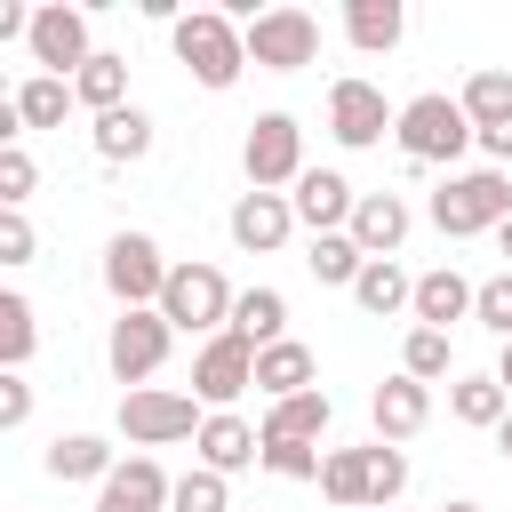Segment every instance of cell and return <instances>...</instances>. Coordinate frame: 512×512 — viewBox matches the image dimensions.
<instances>
[{
	"instance_id": "cell-15",
	"label": "cell",
	"mask_w": 512,
	"mask_h": 512,
	"mask_svg": "<svg viewBox=\"0 0 512 512\" xmlns=\"http://www.w3.org/2000/svg\"><path fill=\"white\" fill-rule=\"evenodd\" d=\"M368 416H376V440H416V432L432 424V384L384 376V384L368 392Z\"/></svg>"
},
{
	"instance_id": "cell-38",
	"label": "cell",
	"mask_w": 512,
	"mask_h": 512,
	"mask_svg": "<svg viewBox=\"0 0 512 512\" xmlns=\"http://www.w3.org/2000/svg\"><path fill=\"white\" fill-rule=\"evenodd\" d=\"M472 320H480L496 344H512V264H504L496 280H480V296H472Z\"/></svg>"
},
{
	"instance_id": "cell-39",
	"label": "cell",
	"mask_w": 512,
	"mask_h": 512,
	"mask_svg": "<svg viewBox=\"0 0 512 512\" xmlns=\"http://www.w3.org/2000/svg\"><path fill=\"white\" fill-rule=\"evenodd\" d=\"M32 184H40L32 152H24V144H0V208H24V200H32Z\"/></svg>"
},
{
	"instance_id": "cell-25",
	"label": "cell",
	"mask_w": 512,
	"mask_h": 512,
	"mask_svg": "<svg viewBox=\"0 0 512 512\" xmlns=\"http://www.w3.org/2000/svg\"><path fill=\"white\" fill-rule=\"evenodd\" d=\"M328 416H336V400H328V392L312 384V392H296V400H272L256 432H264V440H312V448H320V432H328Z\"/></svg>"
},
{
	"instance_id": "cell-1",
	"label": "cell",
	"mask_w": 512,
	"mask_h": 512,
	"mask_svg": "<svg viewBox=\"0 0 512 512\" xmlns=\"http://www.w3.org/2000/svg\"><path fill=\"white\" fill-rule=\"evenodd\" d=\"M168 40H176V64H184L208 96H224V88L248 72V32H240L232 8H192V16L168 24Z\"/></svg>"
},
{
	"instance_id": "cell-14",
	"label": "cell",
	"mask_w": 512,
	"mask_h": 512,
	"mask_svg": "<svg viewBox=\"0 0 512 512\" xmlns=\"http://www.w3.org/2000/svg\"><path fill=\"white\" fill-rule=\"evenodd\" d=\"M288 208H296V224H312V232H344L352 208H360V192H352L336 168H304L296 192H288Z\"/></svg>"
},
{
	"instance_id": "cell-44",
	"label": "cell",
	"mask_w": 512,
	"mask_h": 512,
	"mask_svg": "<svg viewBox=\"0 0 512 512\" xmlns=\"http://www.w3.org/2000/svg\"><path fill=\"white\" fill-rule=\"evenodd\" d=\"M496 456H504V464H512V416H504V424H496Z\"/></svg>"
},
{
	"instance_id": "cell-24",
	"label": "cell",
	"mask_w": 512,
	"mask_h": 512,
	"mask_svg": "<svg viewBox=\"0 0 512 512\" xmlns=\"http://www.w3.org/2000/svg\"><path fill=\"white\" fill-rule=\"evenodd\" d=\"M352 304L368 320H392V312H416V280L392 264V256H368V272L352 280Z\"/></svg>"
},
{
	"instance_id": "cell-42",
	"label": "cell",
	"mask_w": 512,
	"mask_h": 512,
	"mask_svg": "<svg viewBox=\"0 0 512 512\" xmlns=\"http://www.w3.org/2000/svg\"><path fill=\"white\" fill-rule=\"evenodd\" d=\"M480 152H488V168H504L512 160V120L504 128H480Z\"/></svg>"
},
{
	"instance_id": "cell-40",
	"label": "cell",
	"mask_w": 512,
	"mask_h": 512,
	"mask_svg": "<svg viewBox=\"0 0 512 512\" xmlns=\"http://www.w3.org/2000/svg\"><path fill=\"white\" fill-rule=\"evenodd\" d=\"M32 248H40L32 240V216L24 208H0V264H32Z\"/></svg>"
},
{
	"instance_id": "cell-26",
	"label": "cell",
	"mask_w": 512,
	"mask_h": 512,
	"mask_svg": "<svg viewBox=\"0 0 512 512\" xmlns=\"http://www.w3.org/2000/svg\"><path fill=\"white\" fill-rule=\"evenodd\" d=\"M448 416L472 424V432H496V424L512 416V392H504L496 376H448Z\"/></svg>"
},
{
	"instance_id": "cell-32",
	"label": "cell",
	"mask_w": 512,
	"mask_h": 512,
	"mask_svg": "<svg viewBox=\"0 0 512 512\" xmlns=\"http://www.w3.org/2000/svg\"><path fill=\"white\" fill-rule=\"evenodd\" d=\"M320 496L344 504V512H360V504H368V448H328V464H320Z\"/></svg>"
},
{
	"instance_id": "cell-21",
	"label": "cell",
	"mask_w": 512,
	"mask_h": 512,
	"mask_svg": "<svg viewBox=\"0 0 512 512\" xmlns=\"http://www.w3.org/2000/svg\"><path fill=\"white\" fill-rule=\"evenodd\" d=\"M88 144H96V160L136 168V160L152 152V112H144V104H120V112H104V120L88 128Z\"/></svg>"
},
{
	"instance_id": "cell-41",
	"label": "cell",
	"mask_w": 512,
	"mask_h": 512,
	"mask_svg": "<svg viewBox=\"0 0 512 512\" xmlns=\"http://www.w3.org/2000/svg\"><path fill=\"white\" fill-rule=\"evenodd\" d=\"M24 424H32V384L0 376V432H24Z\"/></svg>"
},
{
	"instance_id": "cell-22",
	"label": "cell",
	"mask_w": 512,
	"mask_h": 512,
	"mask_svg": "<svg viewBox=\"0 0 512 512\" xmlns=\"http://www.w3.org/2000/svg\"><path fill=\"white\" fill-rule=\"evenodd\" d=\"M472 296H480V280H464L456 264L424 272V280H416V328H448V320H472Z\"/></svg>"
},
{
	"instance_id": "cell-12",
	"label": "cell",
	"mask_w": 512,
	"mask_h": 512,
	"mask_svg": "<svg viewBox=\"0 0 512 512\" xmlns=\"http://www.w3.org/2000/svg\"><path fill=\"white\" fill-rule=\"evenodd\" d=\"M32 64L40 72H56V80H72L96 48H88V8H64V0H48V8H32Z\"/></svg>"
},
{
	"instance_id": "cell-9",
	"label": "cell",
	"mask_w": 512,
	"mask_h": 512,
	"mask_svg": "<svg viewBox=\"0 0 512 512\" xmlns=\"http://www.w3.org/2000/svg\"><path fill=\"white\" fill-rule=\"evenodd\" d=\"M200 400L192 392H160V384H144V392H120V432L136 440V448H168V440H200Z\"/></svg>"
},
{
	"instance_id": "cell-34",
	"label": "cell",
	"mask_w": 512,
	"mask_h": 512,
	"mask_svg": "<svg viewBox=\"0 0 512 512\" xmlns=\"http://www.w3.org/2000/svg\"><path fill=\"white\" fill-rule=\"evenodd\" d=\"M32 344H40V328H32V304L8 288V296H0V360H8V376H24Z\"/></svg>"
},
{
	"instance_id": "cell-10",
	"label": "cell",
	"mask_w": 512,
	"mask_h": 512,
	"mask_svg": "<svg viewBox=\"0 0 512 512\" xmlns=\"http://www.w3.org/2000/svg\"><path fill=\"white\" fill-rule=\"evenodd\" d=\"M168 344H176L168 312H120V320H112V336H104V360H112V376H120L128 392H144V384L160 376Z\"/></svg>"
},
{
	"instance_id": "cell-3",
	"label": "cell",
	"mask_w": 512,
	"mask_h": 512,
	"mask_svg": "<svg viewBox=\"0 0 512 512\" xmlns=\"http://www.w3.org/2000/svg\"><path fill=\"white\" fill-rule=\"evenodd\" d=\"M512 216V176L504 168H456L440 192H432V224L448 240H472V232H496Z\"/></svg>"
},
{
	"instance_id": "cell-4",
	"label": "cell",
	"mask_w": 512,
	"mask_h": 512,
	"mask_svg": "<svg viewBox=\"0 0 512 512\" xmlns=\"http://www.w3.org/2000/svg\"><path fill=\"white\" fill-rule=\"evenodd\" d=\"M168 272H176V264L160 256L152 232H112V240H104V288H112L120 312H160Z\"/></svg>"
},
{
	"instance_id": "cell-13",
	"label": "cell",
	"mask_w": 512,
	"mask_h": 512,
	"mask_svg": "<svg viewBox=\"0 0 512 512\" xmlns=\"http://www.w3.org/2000/svg\"><path fill=\"white\" fill-rule=\"evenodd\" d=\"M224 224H232V248H248V256H272V248H288V232H296V208H288V192H240Z\"/></svg>"
},
{
	"instance_id": "cell-30",
	"label": "cell",
	"mask_w": 512,
	"mask_h": 512,
	"mask_svg": "<svg viewBox=\"0 0 512 512\" xmlns=\"http://www.w3.org/2000/svg\"><path fill=\"white\" fill-rule=\"evenodd\" d=\"M456 104H464V120H472V128H504V120H512V72L480 64V72L456 88Z\"/></svg>"
},
{
	"instance_id": "cell-37",
	"label": "cell",
	"mask_w": 512,
	"mask_h": 512,
	"mask_svg": "<svg viewBox=\"0 0 512 512\" xmlns=\"http://www.w3.org/2000/svg\"><path fill=\"white\" fill-rule=\"evenodd\" d=\"M168 512H232V496H224V472H208V464H192V472L176 480V496H168Z\"/></svg>"
},
{
	"instance_id": "cell-16",
	"label": "cell",
	"mask_w": 512,
	"mask_h": 512,
	"mask_svg": "<svg viewBox=\"0 0 512 512\" xmlns=\"http://www.w3.org/2000/svg\"><path fill=\"white\" fill-rule=\"evenodd\" d=\"M192 448H200V464H208V472H224V480H232V472H248V464L264 456V432H256L248 416H232V408H208V424H200V440H192Z\"/></svg>"
},
{
	"instance_id": "cell-8",
	"label": "cell",
	"mask_w": 512,
	"mask_h": 512,
	"mask_svg": "<svg viewBox=\"0 0 512 512\" xmlns=\"http://www.w3.org/2000/svg\"><path fill=\"white\" fill-rule=\"evenodd\" d=\"M392 128H400V104H384V88H376V80L344 72V80L328 88V136H336L344 152H368V144H384Z\"/></svg>"
},
{
	"instance_id": "cell-29",
	"label": "cell",
	"mask_w": 512,
	"mask_h": 512,
	"mask_svg": "<svg viewBox=\"0 0 512 512\" xmlns=\"http://www.w3.org/2000/svg\"><path fill=\"white\" fill-rule=\"evenodd\" d=\"M232 328H240L256 352H264V344H280V336H288V296H280V288H240Z\"/></svg>"
},
{
	"instance_id": "cell-5",
	"label": "cell",
	"mask_w": 512,
	"mask_h": 512,
	"mask_svg": "<svg viewBox=\"0 0 512 512\" xmlns=\"http://www.w3.org/2000/svg\"><path fill=\"white\" fill-rule=\"evenodd\" d=\"M232 280L216 272V264H176L168 272V296H160V312H168V328L176 336H224L232 328Z\"/></svg>"
},
{
	"instance_id": "cell-19",
	"label": "cell",
	"mask_w": 512,
	"mask_h": 512,
	"mask_svg": "<svg viewBox=\"0 0 512 512\" xmlns=\"http://www.w3.org/2000/svg\"><path fill=\"white\" fill-rule=\"evenodd\" d=\"M312 376H320V368H312V344H296V336H280V344L256 352V392H264V408L312 392Z\"/></svg>"
},
{
	"instance_id": "cell-2",
	"label": "cell",
	"mask_w": 512,
	"mask_h": 512,
	"mask_svg": "<svg viewBox=\"0 0 512 512\" xmlns=\"http://www.w3.org/2000/svg\"><path fill=\"white\" fill-rule=\"evenodd\" d=\"M392 144H400V160H408V168H456V152H464V144H480V128L464 120V104H456V96L424 88V96H408V104H400Z\"/></svg>"
},
{
	"instance_id": "cell-23",
	"label": "cell",
	"mask_w": 512,
	"mask_h": 512,
	"mask_svg": "<svg viewBox=\"0 0 512 512\" xmlns=\"http://www.w3.org/2000/svg\"><path fill=\"white\" fill-rule=\"evenodd\" d=\"M400 32H408V8H400V0H352V8H344V40H352L360 56H392Z\"/></svg>"
},
{
	"instance_id": "cell-36",
	"label": "cell",
	"mask_w": 512,
	"mask_h": 512,
	"mask_svg": "<svg viewBox=\"0 0 512 512\" xmlns=\"http://www.w3.org/2000/svg\"><path fill=\"white\" fill-rule=\"evenodd\" d=\"M400 488H408V456L392 448V440H368V504H400Z\"/></svg>"
},
{
	"instance_id": "cell-28",
	"label": "cell",
	"mask_w": 512,
	"mask_h": 512,
	"mask_svg": "<svg viewBox=\"0 0 512 512\" xmlns=\"http://www.w3.org/2000/svg\"><path fill=\"white\" fill-rule=\"evenodd\" d=\"M8 104H16V120H24V128H64V112H72L80 96H72V80H56V72H32V80H24Z\"/></svg>"
},
{
	"instance_id": "cell-35",
	"label": "cell",
	"mask_w": 512,
	"mask_h": 512,
	"mask_svg": "<svg viewBox=\"0 0 512 512\" xmlns=\"http://www.w3.org/2000/svg\"><path fill=\"white\" fill-rule=\"evenodd\" d=\"M272 480H320V464H328V448H312V440H264V456H256Z\"/></svg>"
},
{
	"instance_id": "cell-45",
	"label": "cell",
	"mask_w": 512,
	"mask_h": 512,
	"mask_svg": "<svg viewBox=\"0 0 512 512\" xmlns=\"http://www.w3.org/2000/svg\"><path fill=\"white\" fill-rule=\"evenodd\" d=\"M440 512H488V504H472V496H448V504H440Z\"/></svg>"
},
{
	"instance_id": "cell-7",
	"label": "cell",
	"mask_w": 512,
	"mask_h": 512,
	"mask_svg": "<svg viewBox=\"0 0 512 512\" xmlns=\"http://www.w3.org/2000/svg\"><path fill=\"white\" fill-rule=\"evenodd\" d=\"M240 32H248V64L256 72H304L320 56V16L312 8H256Z\"/></svg>"
},
{
	"instance_id": "cell-6",
	"label": "cell",
	"mask_w": 512,
	"mask_h": 512,
	"mask_svg": "<svg viewBox=\"0 0 512 512\" xmlns=\"http://www.w3.org/2000/svg\"><path fill=\"white\" fill-rule=\"evenodd\" d=\"M240 168H248V192H296V176H304V128H296V112H256L248 120V136H240Z\"/></svg>"
},
{
	"instance_id": "cell-33",
	"label": "cell",
	"mask_w": 512,
	"mask_h": 512,
	"mask_svg": "<svg viewBox=\"0 0 512 512\" xmlns=\"http://www.w3.org/2000/svg\"><path fill=\"white\" fill-rule=\"evenodd\" d=\"M456 368V352H448V328H408V344H400V376H416V384H440Z\"/></svg>"
},
{
	"instance_id": "cell-20",
	"label": "cell",
	"mask_w": 512,
	"mask_h": 512,
	"mask_svg": "<svg viewBox=\"0 0 512 512\" xmlns=\"http://www.w3.org/2000/svg\"><path fill=\"white\" fill-rule=\"evenodd\" d=\"M40 464H48V480H96V488H104V480L120 472L112 440H96V432H56Z\"/></svg>"
},
{
	"instance_id": "cell-46",
	"label": "cell",
	"mask_w": 512,
	"mask_h": 512,
	"mask_svg": "<svg viewBox=\"0 0 512 512\" xmlns=\"http://www.w3.org/2000/svg\"><path fill=\"white\" fill-rule=\"evenodd\" d=\"M496 248H504V256H512V216H504V224H496Z\"/></svg>"
},
{
	"instance_id": "cell-18",
	"label": "cell",
	"mask_w": 512,
	"mask_h": 512,
	"mask_svg": "<svg viewBox=\"0 0 512 512\" xmlns=\"http://www.w3.org/2000/svg\"><path fill=\"white\" fill-rule=\"evenodd\" d=\"M408 224H416V208L400 200V192H360V208H352V240H360V256H392L400 240H408Z\"/></svg>"
},
{
	"instance_id": "cell-31",
	"label": "cell",
	"mask_w": 512,
	"mask_h": 512,
	"mask_svg": "<svg viewBox=\"0 0 512 512\" xmlns=\"http://www.w3.org/2000/svg\"><path fill=\"white\" fill-rule=\"evenodd\" d=\"M304 264H312V280H320V288H352V280L368 272V256H360V240H352V232H312V256H304Z\"/></svg>"
},
{
	"instance_id": "cell-11",
	"label": "cell",
	"mask_w": 512,
	"mask_h": 512,
	"mask_svg": "<svg viewBox=\"0 0 512 512\" xmlns=\"http://www.w3.org/2000/svg\"><path fill=\"white\" fill-rule=\"evenodd\" d=\"M248 384H256V344H248L240 328H224V336H208V344L192 352V400L232 408Z\"/></svg>"
},
{
	"instance_id": "cell-17",
	"label": "cell",
	"mask_w": 512,
	"mask_h": 512,
	"mask_svg": "<svg viewBox=\"0 0 512 512\" xmlns=\"http://www.w3.org/2000/svg\"><path fill=\"white\" fill-rule=\"evenodd\" d=\"M168 496H176V480H168L152 456H128V464L96 488V512H168Z\"/></svg>"
},
{
	"instance_id": "cell-27",
	"label": "cell",
	"mask_w": 512,
	"mask_h": 512,
	"mask_svg": "<svg viewBox=\"0 0 512 512\" xmlns=\"http://www.w3.org/2000/svg\"><path fill=\"white\" fill-rule=\"evenodd\" d=\"M72 96H80V104H88L96 120H104V112H120V104H128V56L96 48V56H88V64L72 72Z\"/></svg>"
},
{
	"instance_id": "cell-43",
	"label": "cell",
	"mask_w": 512,
	"mask_h": 512,
	"mask_svg": "<svg viewBox=\"0 0 512 512\" xmlns=\"http://www.w3.org/2000/svg\"><path fill=\"white\" fill-rule=\"evenodd\" d=\"M496 384H504V392H512V344H504V352H496Z\"/></svg>"
}]
</instances>
